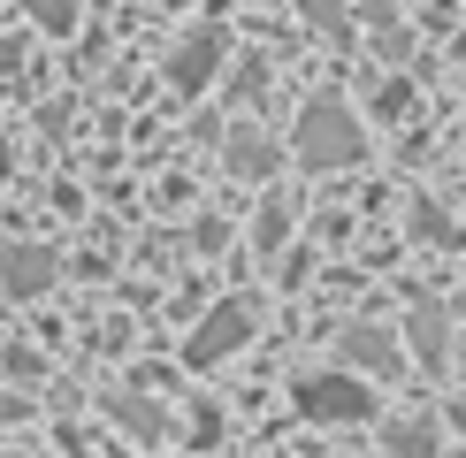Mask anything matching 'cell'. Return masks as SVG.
<instances>
[{
    "label": "cell",
    "instance_id": "6da1fadb",
    "mask_svg": "<svg viewBox=\"0 0 466 458\" xmlns=\"http://www.w3.org/2000/svg\"><path fill=\"white\" fill-rule=\"evenodd\" d=\"M290 153H299V168H314V176H329V168H352L367 153V123L344 100H314L299 114V130H290Z\"/></svg>",
    "mask_w": 466,
    "mask_h": 458
},
{
    "label": "cell",
    "instance_id": "7a4b0ae2",
    "mask_svg": "<svg viewBox=\"0 0 466 458\" xmlns=\"http://www.w3.org/2000/svg\"><path fill=\"white\" fill-rule=\"evenodd\" d=\"M290 405H299V420H314V428H360V420H375V390L360 374H344V367H321V374H306L290 390Z\"/></svg>",
    "mask_w": 466,
    "mask_h": 458
},
{
    "label": "cell",
    "instance_id": "3957f363",
    "mask_svg": "<svg viewBox=\"0 0 466 458\" xmlns=\"http://www.w3.org/2000/svg\"><path fill=\"white\" fill-rule=\"evenodd\" d=\"M245 344H252V305H245V298H222L215 314L191 329L184 359H191V367H222V359H229V352H245Z\"/></svg>",
    "mask_w": 466,
    "mask_h": 458
},
{
    "label": "cell",
    "instance_id": "277c9868",
    "mask_svg": "<svg viewBox=\"0 0 466 458\" xmlns=\"http://www.w3.org/2000/svg\"><path fill=\"white\" fill-rule=\"evenodd\" d=\"M222 168H229V176H245V184H268V176H276V168H283V145L268 138V130L238 123V130H229V138H222Z\"/></svg>",
    "mask_w": 466,
    "mask_h": 458
},
{
    "label": "cell",
    "instance_id": "5b68a950",
    "mask_svg": "<svg viewBox=\"0 0 466 458\" xmlns=\"http://www.w3.org/2000/svg\"><path fill=\"white\" fill-rule=\"evenodd\" d=\"M337 359H344V374H398L405 367V352H398V336L390 329H375V321H360V329H344L337 336Z\"/></svg>",
    "mask_w": 466,
    "mask_h": 458
},
{
    "label": "cell",
    "instance_id": "8992f818",
    "mask_svg": "<svg viewBox=\"0 0 466 458\" xmlns=\"http://www.w3.org/2000/svg\"><path fill=\"white\" fill-rule=\"evenodd\" d=\"M54 275H62V260H54L46 244H8V253H0V291H8V298L54 291Z\"/></svg>",
    "mask_w": 466,
    "mask_h": 458
},
{
    "label": "cell",
    "instance_id": "52a82bcc",
    "mask_svg": "<svg viewBox=\"0 0 466 458\" xmlns=\"http://www.w3.org/2000/svg\"><path fill=\"white\" fill-rule=\"evenodd\" d=\"M215 69H222V31H215V24H207V31H191L184 46L168 54V85H177V92H199Z\"/></svg>",
    "mask_w": 466,
    "mask_h": 458
},
{
    "label": "cell",
    "instance_id": "ba28073f",
    "mask_svg": "<svg viewBox=\"0 0 466 458\" xmlns=\"http://www.w3.org/2000/svg\"><path fill=\"white\" fill-rule=\"evenodd\" d=\"M405 336H413V359H420V367H443V359H451V321H443L436 298H420L413 314H405Z\"/></svg>",
    "mask_w": 466,
    "mask_h": 458
},
{
    "label": "cell",
    "instance_id": "9c48e42d",
    "mask_svg": "<svg viewBox=\"0 0 466 458\" xmlns=\"http://www.w3.org/2000/svg\"><path fill=\"white\" fill-rule=\"evenodd\" d=\"M107 413L123 420V435H138V443H161V435H168L161 405H153V397H138V390H107Z\"/></svg>",
    "mask_w": 466,
    "mask_h": 458
},
{
    "label": "cell",
    "instance_id": "30bf717a",
    "mask_svg": "<svg viewBox=\"0 0 466 458\" xmlns=\"http://www.w3.org/2000/svg\"><path fill=\"white\" fill-rule=\"evenodd\" d=\"M382 451H390V458H436V420L429 413L390 420V428H382Z\"/></svg>",
    "mask_w": 466,
    "mask_h": 458
},
{
    "label": "cell",
    "instance_id": "8fae6325",
    "mask_svg": "<svg viewBox=\"0 0 466 458\" xmlns=\"http://www.w3.org/2000/svg\"><path fill=\"white\" fill-rule=\"evenodd\" d=\"M290 229H299V199H290V191H276V199L260 206V222H252V244H260V253H283Z\"/></svg>",
    "mask_w": 466,
    "mask_h": 458
},
{
    "label": "cell",
    "instance_id": "7c38bea8",
    "mask_svg": "<svg viewBox=\"0 0 466 458\" xmlns=\"http://www.w3.org/2000/svg\"><path fill=\"white\" fill-rule=\"evenodd\" d=\"M360 15L375 24V46H382V54H405V24H398L390 0H360Z\"/></svg>",
    "mask_w": 466,
    "mask_h": 458
},
{
    "label": "cell",
    "instance_id": "4fadbf2b",
    "mask_svg": "<svg viewBox=\"0 0 466 458\" xmlns=\"http://www.w3.org/2000/svg\"><path fill=\"white\" fill-rule=\"evenodd\" d=\"M299 15H306L321 38H352V15H344V0H299Z\"/></svg>",
    "mask_w": 466,
    "mask_h": 458
},
{
    "label": "cell",
    "instance_id": "5bb4252c",
    "mask_svg": "<svg viewBox=\"0 0 466 458\" xmlns=\"http://www.w3.org/2000/svg\"><path fill=\"white\" fill-rule=\"evenodd\" d=\"M24 15L38 31H76V0H24Z\"/></svg>",
    "mask_w": 466,
    "mask_h": 458
},
{
    "label": "cell",
    "instance_id": "9a60e30c",
    "mask_svg": "<svg viewBox=\"0 0 466 458\" xmlns=\"http://www.w3.org/2000/svg\"><path fill=\"white\" fill-rule=\"evenodd\" d=\"M413 229H420L429 244H451V222H443V206H436V199H420V206H413Z\"/></svg>",
    "mask_w": 466,
    "mask_h": 458
},
{
    "label": "cell",
    "instance_id": "2e32d148",
    "mask_svg": "<svg viewBox=\"0 0 466 458\" xmlns=\"http://www.w3.org/2000/svg\"><path fill=\"white\" fill-rule=\"evenodd\" d=\"M215 435H222V413L199 405V413H191V443H215Z\"/></svg>",
    "mask_w": 466,
    "mask_h": 458
},
{
    "label": "cell",
    "instance_id": "e0dca14e",
    "mask_svg": "<svg viewBox=\"0 0 466 458\" xmlns=\"http://www.w3.org/2000/svg\"><path fill=\"white\" fill-rule=\"evenodd\" d=\"M24 62V38H0V69H15Z\"/></svg>",
    "mask_w": 466,
    "mask_h": 458
},
{
    "label": "cell",
    "instance_id": "ac0fdd59",
    "mask_svg": "<svg viewBox=\"0 0 466 458\" xmlns=\"http://www.w3.org/2000/svg\"><path fill=\"white\" fill-rule=\"evenodd\" d=\"M443 420H459V435H466V397H459V405H451V413H443Z\"/></svg>",
    "mask_w": 466,
    "mask_h": 458
},
{
    "label": "cell",
    "instance_id": "d6986e66",
    "mask_svg": "<svg viewBox=\"0 0 466 458\" xmlns=\"http://www.w3.org/2000/svg\"><path fill=\"white\" fill-rule=\"evenodd\" d=\"M451 54H459V69H466V31H459V38H451Z\"/></svg>",
    "mask_w": 466,
    "mask_h": 458
}]
</instances>
